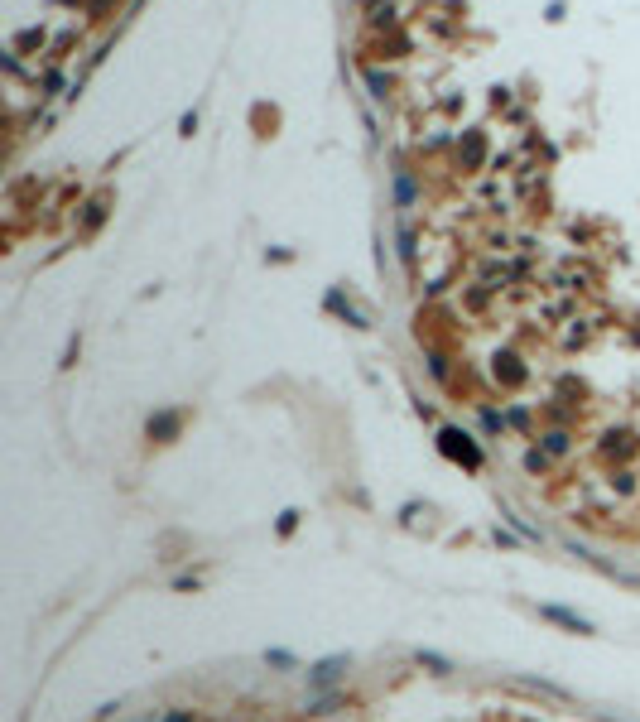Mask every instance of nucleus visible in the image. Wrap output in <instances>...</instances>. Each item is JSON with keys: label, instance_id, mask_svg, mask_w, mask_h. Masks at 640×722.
Listing matches in <instances>:
<instances>
[{"label": "nucleus", "instance_id": "nucleus-1", "mask_svg": "<svg viewBox=\"0 0 640 722\" xmlns=\"http://www.w3.org/2000/svg\"><path fill=\"white\" fill-rule=\"evenodd\" d=\"M443 453H452V458H462L467 467H477V462H482V453H477V448H472V443H467V438H462L457 428H443Z\"/></svg>", "mask_w": 640, "mask_h": 722}, {"label": "nucleus", "instance_id": "nucleus-2", "mask_svg": "<svg viewBox=\"0 0 640 722\" xmlns=\"http://www.w3.org/2000/svg\"><path fill=\"white\" fill-rule=\"evenodd\" d=\"M539 617L558 621V626H568V631H578V635H587V631H592V621H583L578 612H568V607H554V602H544V607H539Z\"/></svg>", "mask_w": 640, "mask_h": 722}, {"label": "nucleus", "instance_id": "nucleus-3", "mask_svg": "<svg viewBox=\"0 0 640 722\" xmlns=\"http://www.w3.org/2000/svg\"><path fill=\"white\" fill-rule=\"evenodd\" d=\"M342 665H347V660H342V655H332V660H322V665L313 669V674H309V679H313V684H332V679L342 674Z\"/></svg>", "mask_w": 640, "mask_h": 722}, {"label": "nucleus", "instance_id": "nucleus-4", "mask_svg": "<svg viewBox=\"0 0 640 722\" xmlns=\"http://www.w3.org/2000/svg\"><path fill=\"white\" fill-rule=\"evenodd\" d=\"M169 438V433H179V414H159V419H149V438Z\"/></svg>", "mask_w": 640, "mask_h": 722}, {"label": "nucleus", "instance_id": "nucleus-5", "mask_svg": "<svg viewBox=\"0 0 640 722\" xmlns=\"http://www.w3.org/2000/svg\"><path fill=\"white\" fill-rule=\"evenodd\" d=\"M419 665H428L433 674H448V660H443V655H428V650H419Z\"/></svg>", "mask_w": 640, "mask_h": 722}, {"label": "nucleus", "instance_id": "nucleus-6", "mask_svg": "<svg viewBox=\"0 0 640 722\" xmlns=\"http://www.w3.org/2000/svg\"><path fill=\"white\" fill-rule=\"evenodd\" d=\"M169 722H193V718H188V713H174V718H169Z\"/></svg>", "mask_w": 640, "mask_h": 722}]
</instances>
